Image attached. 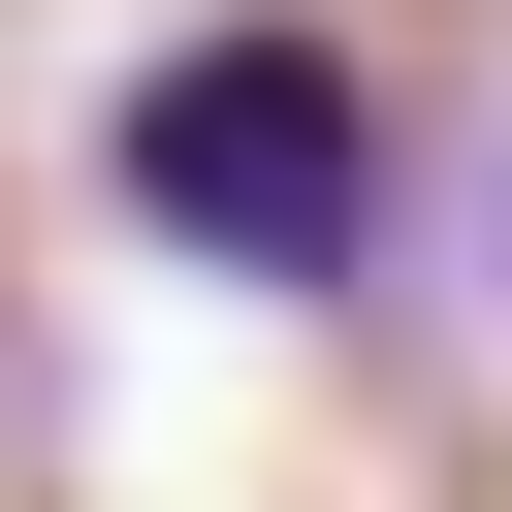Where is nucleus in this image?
I'll use <instances>...</instances> for the list:
<instances>
[{"label":"nucleus","instance_id":"nucleus-1","mask_svg":"<svg viewBox=\"0 0 512 512\" xmlns=\"http://www.w3.org/2000/svg\"><path fill=\"white\" fill-rule=\"evenodd\" d=\"M96 192H128L192 288H352V256H384V96H352L320 0H224V32H160V64L96 96Z\"/></svg>","mask_w":512,"mask_h":512}]
</instances>
